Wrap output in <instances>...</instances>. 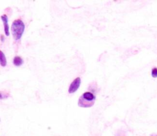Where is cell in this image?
Wrapping results in <instances>:
<instances>
[{"mask_svg":"<svg viewBox=\"0 0 157 136\" xmlns=\"http://www.w3.org/2000/svg\"><path fill=\"white\" fill-rule=\"evenodd\" d=\"M96 96L90 91L85 92L80 96L78 100V106L80 107H91L95 104Z\"/></svg>","mask_w":157,"mask_h":136,"instance_id":"cell-1","label":"cell"},{"mask_svg":"<svg viewBox=\"0 0 157 136\" xmlns=\"http://www.w3.org/2000/svg\"><path fill=\"white\" fill-rule=\"evenodd\" d=\"M25 24L21 19L15 20L11 26V32L15 41L21 39L25 31Z\"/></svg>","mask_w":157,"mask_h":136,"instance_id":"cell-2","label":"cell"},{"mask_svg":"<svg viewBox=\"0 0 157 136\" xmlns=\"http://www.w3.org/2000/svg\"><path fill=\"white\" fill-rule=\"evenodd\" d=\"M80 83H81V79H80V78L79 77L76 78L70 84L69 89H68V93L71 94L77 91L80 86Z\"/></svg>","mask_w":157,"mask_h":136,"instance_id":"cell-3","label":"cell"},{"mask_svg":"<svg viewBox=\"0 0 157 136\" xmlns=\"http://www.w3.org/2000/svg\"><path fill=\"white\" fill-rule=\"evenodd\" d=\"M1 20L3 22L4 25V29H5V34L7 36H9V24H8V18L6 14H4L1 15Z\"/></svg>","mask_w":157,"mask_h":136,"instance_id":"cell-4","label":"cell"},{"mask_svg":"<svg viewBox=\"0 0 157 136\" xmlns=\"http://www.w3.org/2000/svg\"><path fill=\"white\" fill-rule=\"evenodd\" d=\"M23 59L19 57V56H16L13 59V64L15 66H21L23 65Z\"/></svg>","mask_w":157,"mask_h":136,"instance_id":"cell-5","label":"cell"},{"mask_svg":"<svg viewBox=\"0 0 157 136\" xmlns=\"http://www.w3.org/2000/svg\"><path fill=\"white\" fill-rule=\"evenodd\" d=\"M0 65L2 67H5L7 65L6 56L2 51H0Z\"/></svg>","mask_w":157,"mask_h":136,"instance_id":"cell-6","label":"cell"},{"mask_svg":"<svg viewBox=\"0 0 157 136\" xmlns=\"http://www.w3.org/2000/svg\"><path fill=\"white\" fill-rule=\"evenodd\" d=\"M152 76L154 78H157V67H154L152 69Z\"/></svg>","mask_w":157,"mask_h":136,"instance_id":"cell-7","label":"cell"},{"mask_svg":"<svg viewBox=\"0 0 157 136\" xmlns=\"http://www.w3.org/2000/svg\"><path fill=\"white\" fill-rule=\"evenodd\" d=\"M1 41L3 42V40H4V36H3V35H1Z\"/></svg>","mask_w":157,"mask_h":136,"instance_id":"cell-8","label":"cell"}]
</instances>
